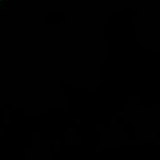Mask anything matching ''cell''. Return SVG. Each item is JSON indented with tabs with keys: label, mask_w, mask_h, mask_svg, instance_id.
<instances>
[{
	"label": "cell",
	"mask_w": 160,
	"mask_h": 160,
	"mask_svg": "<svg viewBox=\"0 0 160 160\" xmlns=\"http://www.w3.org/2000/svg\"><path fill=\"white\" fill-rule=\"evenodd\" d=\"M0 1H1V0H0Z\"/></svg>",
	"instance_id": "obj_1"
}]
</instances>
